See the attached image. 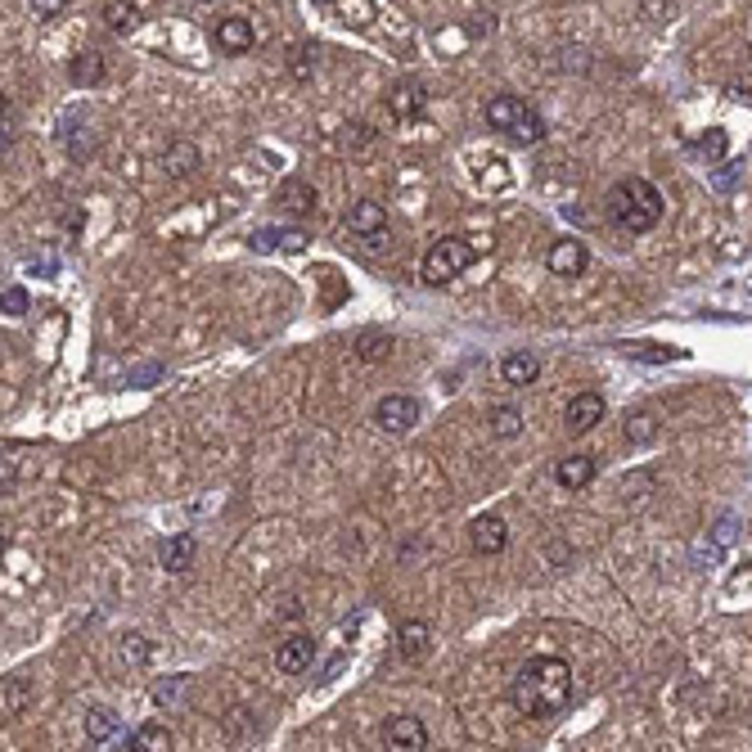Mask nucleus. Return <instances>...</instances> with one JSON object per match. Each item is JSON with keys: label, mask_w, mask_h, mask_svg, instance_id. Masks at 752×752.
I'll return each instance as SVG.
<instances>
[{"label": "nucleus", "mask_w": 752, "mask_h": 752, "mask_svg": "<svg viewBox=\"0 0 752 752\" xmlns=\"http://www.w3.org/2000/svg\"><path fill=\"white\" fill-rule=\"evenodd\" d=\"M509 703L527 721H554L572 703V667L559 653H536L509 680Z\"/></svg>", "instance_id": "f257e3e1"}, {"label": "nucleus", "mask_w": 752, "mask_h": 752, "mask_svg": "<svg viewBox=\"0 0 752 752\" xmlns=\"http://www.w3.org/2000/svg\"><path fill=\"white\" fill-rule=\"evenodd\" d=\"M604 217H608V226L622 230V235H649V230L667 217V199H662V190L653 181H644V176H622V181H613V190L604 194Z\"/></svg>", "instance_id": "f03ea898"}, {"label": "nucleus", "mask_w": 752, "mask_h": 752, "mask_svg": "<svg viewBox=\"0 0 752 752\" xmlns=\"http://www.w3.org/2000/svg\"><path fill=\"white\" fill-rule=\"evenodd\" d=\"M482 118H487L491 131H500V136L509 140V145H541L545 136H550V127H545V118L532 109V104H523L518 95H491L487 109H482Z\"/></svg>", "instance_id": "7ed1b4c3"}, {"label": "nucleus", "mask_w": 752, "mask_h": 752, "mask_svg": "<svg viewBox=\"0 0 752 752\" xmlns=\"http://www.w3.org/2000/svg\"><path fill=\"white\" fill-rule=\"evenodd\" d=\"M473 262H478V248H473V239L442 235V239H433V248H428L424 262H419V280L433 284V289H446V284H451L455 275L469 271Z\"/></svg>", "instance_id": "20e7f679"}, {"label": "nucleus", "mask_w": 752, "mask_h": 752, "mask_svg": "<svg viewBox=\"0 0 752 752\" xmlns=\"http://www.w3.org/2000/svg\"><path fill=\"white\" fill-rule=\"evenodd\" d=\"M419 415H424V406H419L415 397H406V392H388V397L374 406V424L392 437H406L410 428L419 424Z\"/></svg>", "instance_id": "39448f33"}, {"label": "nucleus", "mask_w": 752, "mask_h": 752, "mask_svg": "<svg viewBox=\"0 0 752 752\" xmlns=\"http://www.w3.org/2000/svg\"><path fill=\"white\" fill-rule=\"evenodd\" d=\"M55 140L64 145L68 158H91L95 145H100V136L91 131V118H86V109H68L64 118H59V127H55Z\"/></svg>", "instance_id": "423d86ee"}, {"label": "nucleus", "mask_w": 752, "mask_h": 752, "mask_svg": "<svg viewBox=\"0 0 752 752\" xmlns=\"http://www.w3.org/2000/svg\"><path fill=\"white\" fill-rule=\"evenodd\" d=\"M320 644L311 631H293L284 635L280 644H275V667L284 671V676H302V671H311V662H316Z\"/></svg>", "instance_id": "0eeeda50"}, {"label": "nucleus", "mask_w": 752, "mask_h": 752, "mask_svg": "<svg viewBox=\"0 0 752 752\" xmlns=\"http://www.w3.org/2000/svg\"><path fill=\"white\" fill-rule=\"evenodd\" d=\"M253 253H307L311 248V230L302 226H262L248 235Z\"/></svg>", "instance_id": "6e6552de"}, {"label": "nucleus", "mask_w": 752, "mask_h": 752, "mask_svg": "<svg viewBox=\"0 0 752 752\" xmlns=\"http://www.w3.org/2000/svg\"><path fill=\"white\" fill-rule=\"evenodd\" d=\"M586 266H590V248L581 239H554L545 248V271L559 275V280H577V275H586Z\"/></svg>", "instance_id": "1a4fd4ad"}, {"label": "nucleus", "mask_w": 752, "mask_h": 752, "mask_svg": "<svg viewBox=\"0 0 752 752\" xmlns=\"http://www.w3.org/2000/svg\"><path fill=\"white\" fill-rule=\"evenodd\" d=\"M212 41H217L221 55L239 59V55H253L257 50V28L253 19H244V14H230V19H221L217 28H212Z\"/></svg>", "instance_id": "9d476101"}, {"label": "nucleus", "mask_w": 752, "mask_h": 752, "mask_svg": "<svg viewBox=\"0 0 752 752\" xmlns=\"http://www.w3.org/2000/svg\"><path fill=\"white\" fill-rule=\"evenodd\" d=\"M383 748L392 752H424L428 748V725L419 716H388L383 721Z\"/></svg>", "instance_id": "9b49d317"}, {"label": "nucleus", "mask_w": 752, "mask_h": 752, "mask_svg": "<svg viewBox=\"0 0 752 752\" xmlns=\"http://www.w3.org/2000/svg\"><path fill=\"white\" fill-rule=\"evenodd\" d=\"M469 545H473V554H482V559H491V554H505V550H509V523H505L500 514L473 518Z\"/></svg>", "instance_id": "f8f14e48"}, {"label": "nucleus", "mask_w": 752, "mask_h": 752, "mask_svg": "<svg viewBox=\"0 0 752 752\" xmlns=\"http://www.w3.org/2000/svg\"><path fill=\"white\" fill-rule=\"evenodd\" d=\"M604 415H608V406L599 392H577V397L568 401V410H563V424H568L572 437H586L590 428H599Z\"/></svg>", "instance_id": "ddd939ff"}, {"label": "nucleus", "mask_w": 752, "mask_h": 752, "mask_svg": "<svg viewBox=\"0 0 752 752\" xmlns=\"http://www.w3.org/2000/svg\"><path fill=\"white\" fill-rule=\"evenodd\" d=\"M595 478H599V460H595V455H586V451L563 455V460L554 464V482H559L563 491H586Z\"/></svg>", "instance_id": "4468645a"}, {"label": "nucleus", "mask_w": 752, "mask_h": 752, "mask_svg": "<svg viewBox=\"0 0 752 752\" xmlns=\"http://www.w3.org/2000/svg\"><path fill=\"white\" fill-rule=\"evenodd\" d=\"M194 559H199V536L194 532H176V536H167L163 545H158V563H163V572H190L194 568Z\"/></svg>", "instance_id": "2eb2a0df"}, {"label": "nucleus", "mask_w": 752, "mask_h": 752, "mask_svg": "<svg viewBox=\"0 0 752 752\" xmlns=\"http://www.w3.org/2000/svg\"><path fill=\"white\" fill-rule=\"evenodd\" d=\"M428 649H433V626L419 622V617H406L397 626V658L401 662H424Z\"/></svg>", "instance_id": "dca6fc26"}, {"label": "nucleus", "mask_w": 752, "mask_h": 752, "mask_svg": "<svg viewBox=\"0 0 752 752\" xmlns=\"http://www.w3.org/2000/svg\"><path fill=\"white\" fill-rule=\"evenodd\" d=\"M199 167H203V154H199L194 140H172V145L163 149V176L167 181H190Z\"/></svg>", "instance_id": "f3484780"}, {"label": "nucleus", "mask_w": 752, "mask_h": 752, "mask_svg": "<svg viewBox=\"0 0 752 752\" xmlns=\"http://www.w3.org/2000/svg\"><path fill=\"white\" fill-rule=\"evenodd\" d=\"M424 109H428V91L419 82H397L392 86V95H388V113L397 122H415V118H424Z\"/></svg>", "instance_id": "a211bd4d"}, {"label": "nucleus", "mask_w": 752, "mask_h": 752, "mask_svg": "<svg viewBox=\"0 0 752 752\" xmlns=\"http://www.w3.org/2000/svg\"><path fill=\"white\" fill-rule=\"evenodd\" d=\"M275 203H280L289 217H311L320 203V194L311 190V181H302V176H289V181L280 185V194H275Z\"/></svg>", "instance_id": "6ab92c4d"}, {"label": "nucleus", "mask_w": 752, "mask_h": 752, "mask_svg": "<svg viewBox=\"0 0 752 752\" xmlns=\"http://www.w3.org/2000/svg\"><path fill=\"white\" fill-rule=\"evenodd\" d=\"M343 226L352 230L356 239H361V235H374V230H388V212H383L379 199H361V203H352V208H347Z\"/></svg>", "instance_id": "aec40b11"}, {"label": "nucleus", "mask_w": 752, "mask_h": 752, "mask_svg": "<svg viewBox=\"0 0 752 752\" xmlns=\"http://www.w3.org/2000/svg\"><path fill=\"white\" fill-rule=\"evenodd\" d=\"M536 379H541V356L536 352H509L500 361V383H509V388H527Z\"/></svg>", "instance_id": "412c9836"}, {"label": "nucleus", "mask_w": 752, "mask_h": 752, "mask_svg": "<svg viewBox=\"0 0 752 752\" xmlns=\"http://www.w3.org/2000/svg\"><path fill=\"white\" fill-rule=\"evenodd\" d=\"M392 343H397V338H392L388 329H361L352 352H356V361L379 365V361H388V356H392Z\"/></svg>", "instance_id": "4be33fe9"}, {"label": "nucleus", "mask_w": 752, "mask_h": 752, "mask_svg": "<svg viewBox=\"0 0 752 752\" xmlns=\"http://www.w3.org/2000/svg\"><path fill=\"white\" fill-rule=\"evenodd\" d=\"M487 428L496 442H514V437L523 433V410H518L514 401H500V406L487 410Z\"/></svg>", "instance_id": "5701e85b"}, {"label": "nucleus", "mask_w": 752, "mask_h": 752, "mask_svg": "<svg viewBox=\"0 0 752 752\" xmlns=\"http://www.w3.org/2000/svg\"><path fill=\"white\" fill-rule=\"evenodd\" d=\"M118 748H131V752H163V748H172V730H167L163 721H145V725H136V730H131V739L118 743Z\"/></svg>", "instance_id": "b1692460"}, {"label": "nucleus", "mask_w": 752, "mask_h": 752, "mask_svg": "<svg viewBox=\"0 0 752 752\" xmlns=\"http://www.w3.org/2000/svg\"><path fill=\"white\" fill-rule=\"evenodd\" d=\"M622 433H626V442H631V446H649L653 437L662 433L658 410H631V415H626V424H622Z\"/></svg>", "instance_id": "393cba45"}, {"label": "nucleus", "mask_w": 752, "mask_h": 752, "mask_svg": "<svg viewBox=\"0 0 752 752\" xmlns=\"http://www.w3.org/2000/svg\"><path fill=\"white\" fill-rule=\"evenodd\" d=\"M82 725H86V739H91V743H113V739H118V730H122L118 712H113V707H104V703H95L91 712H86Z\"/></svg>", "instance_id": "a878e982"}, {"label": "nucleus", "mask_w": 752, "mask_h": 752, "mask_svg": "<svg viewBox=\"0 0 752 752\" xmlns=\"http://www.w3.org/2000/svg\"><path fill=\"white\" fill-rule=\"evenodd\" d=\"M118 658L127 662L131 671H140V667H149V658H154V640H149L145 631H127L118 640Z\"/></svg>", "instance_id": "bb28decb"}, {"label": "nucleus", "mask_w": 752, "mask_h": 752, "mask_svg": "<svg viewBox=\"0 0 752 752\" xmlns=\"http://www.w3.org/2000/svg\"><path fill=\"white\" fill-rule=\"evenodd\" d=\"M104 23H109V32H136L140 28V5H131V0H104Z\"/></svg>", "instance_id": "cd10ccee"}, {"label": "nucleus", "mask_w": 752, "mask_h": 752, "mask_svg": "<svg viewBox=\"0 0 752 752\" xmlns=\"http://www.w3.org/2000/svg\"><path fill=\"white\" fill-rule=\"evenodd\" d=\"M694 154H698V158H707V167L725 163V154H730V136H725L721 127H707L703 136L694 140Z\"/></svg>", "instance_id": "c85d7f7f"}, {"label": "nucleus", "mask_w": 752, "mask_h": 752, "mask_svg": "<svg viewBox=\"0 0 752 752\" xmlns=\"http://www.w3.org/2000/svg\"><path fill=\"white\" fill-rule=\"evenodd\" d=\"M68 77H73V86H100L104 82V59L100 55H91V50H86V55H77L73 64H68Z\"/></svg>", "instance_id": "c756f323"}, {"label": "nucleus", "mask_w": 752, "mask_h": 752, "mask_svg": "<svg viewBox=\"0 0 752 752\" xmlns=\"http://www.w3.org/2000/svg\"><path fill=\"white\" fill-rule=\"evenodd\" d=\"M190 685H194V676H185V671H181V676L158 680V685H154V703L158 707H176L185 694H190Z\"/></svg>", "instance_id": "7c9ffc66"}, {"label": "nucleus", "mask_w": 752, "mask_h": 752, "mask_svg": "<svg viewBox=\"0 0 752 752\" xmlns=\"http://www.w3.org/2000/svg\"><path fill=\"white\" fill-rule=\"evenodd\" d=\"M28 307H32V298H28V289H23V284H10V289H0V311H5V316H28Z\"/></svg>", "instance_id": "2f4dec72"}, {"label": "nucleus", "mask_w": 752, "mask_h": 752, "mask_svg": "<svg viewBox=\"0 0 752 752\" xmlns=\"http://www.w3.org/2000/svg\"><path fill=\"white\" fill-rule=\"evenodd\" d=\"M626 352L631 356H640V361H653V365H662V361H676V347H658V343H626Z\"/></svg>", "instance_id": "473e14b6"}, {"label": "nucleus", "mask_w": 752, "mask_h": 752, "mask_svg": "<svg viewBox=\"0 0 752 752\" xmlns=\"http://www.w3.org/2000/svg\"><path fill=\"white\" fill-rule=\"evenodd\" d=\"M734 536H739V518H734V514H725L721 523L712 527V554H721L725 545H734Z\"/></svg>", "instance_id": "72a5a7b5"}, {"label": "nucleus", "mask_w": 752, "mask_h": 752, "mask_svg": "<svg viewBox=\"0 0 752 752\" xmlns=\"http://www.w3.org/2000/svg\"><path fill=\"white\" fill-rule=\"evenodd\" d=\"M712 185H716V190H725V194H730V190H739V185H743V163H716V176H712Z\"/></svg>", "instance_id": "f704fd0d"}, {"label": "nucleus", "mask_w": 752, "mask_h": 752, "mask_svg": "<svg viewBox=\"0 0 752 752\" xmlns=\"http://www.w3.org/2000/svg\"><path fill=\"white\" fill-rule=\"evenodd\" d=\"M343 145H352V149H370V145H374V131L365 127V122H347V127H343Z\"/></svg>", "instance_id": "c9c22d12"}, {"label": "nucleus", "mask_w": 752, "mask_h": 752, "mask_svg": "<svg viewBox=\"0 0 752 752\" xmlns=\"http://www.w3.org/2000/svg\"><path fill=\"white\" fill-rule=\"evenodd\" d=\"M64 5H68V0H28V10L37 14V19H59Z\"/></svg>", "instance_id": "e433bc0d"}, {"label": "nucleus", "mask_w": 752, "mask_h": 752, "mask_svg": "<svg viewBox=\"0 0 752 752\" xmlns=\"http://www.w3.org/2000/svg\"><path fill=\"white\" fill-rule=\"evenodd\" d=\"M5 698H10V712H23V703H28V680H10Z\"/></svg>", "instance_id": "4c0bfd02"}, {"label": "nucleus", "mask_w": 752, "mask_h": 752, "mask_svg": "<svg viewBox=\"0 0 752 752\" xmlns=\"http://www.w3.org/2000/svg\"><path fill=\"white\" fill-rule=\"evenodd\" d=\"M653 482V473H631V478L622 482V491H626V500H640L644 496V487Z\"/></svg>", "instance_id": "58836bf2"}, {"label": "nucleus", "mask_w": 752, "mask_h": 752, "mask_svg": "<svg viewBox=\"0 0 752 752\" xmlns=\"http://www.w3.org/2000/svg\"><path fill=\"white\" fill-rule=\"evenodd\" d=\"M154 379H163V365H145V370H131V388H154Z\"/></svg>", "instance_id": "ea45409f"}, {"label": "nucleus", "mask_w": 752, "mask_h": 752, "mask_svg": "<svg viewBox=\"0 0 752 752\" xmlns=\"http://www.w3.org/2000/svg\"><path fill=\"white\" fill-rule=\"evenodd\" d=\"M316 50H298V59H293V77H298V82H307L311 73H316Z\"/></svg>", "instance_id": "a19ab883"}, {"label": "nucleus", "mask_w": 752, "mask_h": 752, "mask_svg": "<svg viewBox=\"0 0 752 752\" xmlns=\"http://www.w3.org/2000/svg\"><path fill=\"white\" fill-rule=\"evenodd\" d=\"M487 28H491V32H496V19H473L469 37H487Z\"/></svg>", "instance_id": "79ce46f5"}, {"label": "nucleus", "mask_w": 752, "mask_h": 752, "mask_svg": "<svg viewBox=\"0 0 752 752\" xmlns=\"http://www.w3.org/2000/svg\"><path fill=\"white\" fill-rule=\"evenodd\" d=\"M730 100H743V104H748V77H743V82H734V86H730Z\"/></svg>", "instance_id": "37998d69"}, {"label": "nucleus", "mask_w": 752, "mask_h": 752, "mask_svg": "<svg viewBox=\"0 0 752 752\" xmlns=\"http://www.w3.org/2000/svg\"><path fill=\"white\" fill-rule=\"evenodd\" d=\"M10 140H14V127H10V122H0V154L10 149Z\"/></svg>", "instance_id": "c03bdc74"}, {"label": "nucleus", "mask_w": 752, "mask_h": 752, "mask_svg": "<svg viewBox=\"0 0 752 752\" xmlns=\"http://www.w3.org/2000/svg\"><path fill=\"white\" fill-rule=\"evenodd\" d=\"M0 122H10V100L0 95Z\"/></svg>", "instance_id": "a18cd8bd"}, {"label": "nucleus", "mask_w": 752, "mask_h": 752, "mask_svg": "<svg viewBox=\"0 0 752 752\" xmlns=\"http://www.w3.org/2000/svg\"><path fill=\"white\" fill-rule=\"evenodd\" d=\"M5 545H10V541H5V536H0V554H5Z\"/></svg>", "instance_id": "49530a36"}, {"label": "nucleus", "mask_w": 752, "mask_h": 752, "mask_svg": "<svg viewBox=\"0 0 752 752\" xmlns=\"http://www.w3.org/2000/svg\"><path fill=\"white\" fill-rule=\"evenodd\" d=\"M199 5H212V0H199Z\"/></svg>", "instance_id": "de8ad7c7"}, {"label": "nucleus", "mask_w": 752, "mask_h": 752, "mask_svg": "<svg viewBox=\"0 0 752 752\" xmlns=\"http://www.w3.org/2000/svg\"><path fill=\"white\" fill-rule=\"evenodd\" d=\"M320 5H329V0H320Z\"/></svg>", "instance_id": "09e8293b"}]
</instances>
